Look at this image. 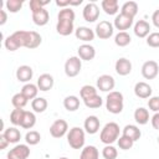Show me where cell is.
<instances>
[{
	"mask_svg": "<svg viewBox=\"0 0 159 159\" xmlns=\"http://www.w3.org/2000/svg\"><path fill=\"white\" fill-rule=\"evenodd\" d=\"M73 22H75V11L71 7L61 9L57 15L56 31L61 36H68L75 31Z\"/></svg>",
	"mask_w": 159,
	"mask_h": 159,
	"instance_id": "1",
	"label": "cell"
},
{
	"mask_svg": "<svg viewBox=\"0 0 159 159\" xmlns=\"http://www.w3.org/2000/svg\"><path fill=\"white\" fill-rule=\"evenodd\" d=\"M123 94L118 91H112L106 97V108L112 114H119L123 111L124 101Z\"/></svg>",
	"mask_w": 159,
	"mask_h": 159,
	"instance_id": "2",
	"label": "cell"
},
{
	"mask_svg": "<svg viewBox=\"0 0 159 159\" xmlns=\"http://www.w3.org/2000/svg\"><path fill=\"white\" fill-rule=\"evenodd\" d=\"M119 138V125L116 123V122H109L107 123L102 130H101V134H99V139L103 144L106 145H109V144H113L114 142H117Z\"/></svg>",
	"mask_w": 159,
	"mask_h": 159,
	"instance_id": "3",
	"label": "cell"
},
{
	"mask_svg": "<svg viewBox=\"0 0 159 159\" xmlns=\"http://www.w3.org/2000/svg\"><path fill=\"white\" fill-rule=\"evenodd\" d=\"M25 40H26V31L17 30L5 39L4 45H5L6 50L14 52V51L19 50L20 47H25Z\"/></svg>",
	"mask_w": 159,
	"mask_h": 159,
	"instance_id": "4",
	"label": "cell"
},
{
	"mask_svg": "<svg viewBox=\"0 0 159 159\" xmlns=\"http://www.w3.org/2000/svg\"><path fill=\"white\" fill-rule=\"evenodd\" d=\"M84 130L81 127H73L67 133V142L72 149H82L84 145Z\"/></svg>",
	"mask_w": 159,
	"mask_h": 159,
	"instance_id": "5",
	"label": "cell"
},
{
	"mask_svg": "<svg viewBox=\"0 0 159 159\" xmlns=\"http://www.w3.org/2000/svg\"><path fill=\"white\" fill-rule=\"evenodd\" d=\"M82 68V60L78 56H71L65 62V73L67 77H76Z\"/></svg>",
	"mask_w": 159,
	"mask_h": 159,
	"instance_id": "6",
	"label": "cell"
},
{
	"mask_svg": "<svg viewBox=\"0 0 159 159\" xmlns=\"http://www.w3.org/2000/svg\"><path fill=\"white\" fill-rule=\"evenodd\" d=\"M114 32V26L113 24H111L109 21L107 20H103V21H99V24H97L96 26V30H94V34L97 37H99L101 40H107L109 39Z\"/></svg>",
	"mask_w": 159,
	"mask_h": 159,
	"instance_id": "7",
	"label": "cell"
},
{
	"mask_svg": "<svg viewBox=\"0 0 159 159\" xmlns=\"http://www.w3.org/2000/svg\"><path fill=\"white\" fill-rule=\"evenodd\" d=\"M159 73V65L153 61V60H149V61H145L142 66V76L145 78V80H154Z\"/></svg>",
	"mask_w": 159,
	"mask_h": 159,
	"instance_id": "8",
	"label": "cell"
},
{
	"mask_svg": "<svg viewBox=\"0 0 159 159\" xmlns=\"http://www.w3.org/2000/svg\"><path fill=\"white\" fill-rule=\"evenodd\" d=\"M68 130V124L65 119H56L50 125V134L53 138H62Z\"/></svg>",
	"mask_w": 159,
	"mask_h": 159,
	"instance_id": "9",
	"label": "cell"
},
{
	"mask_svg": "<svg viewBox=\"0 0 159 159\" xmlns=\"http://www.w3.org/2000/svg\"><path fill=\"white\" fill-rule=\"evenodd\" d=\"M30 155V148L27 144H17L7 153V159H27Z\"/></svg>",
	"mask_w": 159,
	"mask_h": 159,
	"instance_id": "10",
	"label": "cell"
},
{
	"mask_svg": "<svg viewBox=\"0 0 159 159\" xmlns=\"http://www.w3.org/2000/svg\"><path fill=\"white\" fill-rule=\"evenodd\" d=\"M83 19L87 22H94L99 17V7L96 2H88L83 7Z\"/></svg>",
	"mask_w": 159,
	"mask_h": 159,
	"instance_id": "11",
	"label": "cell"
},
{
	"mask_svg": "<svg viewBox=\"0 0 159 159\" xmlns=\"http://www.w3.org/2000/svg\"><path fill=\"white\" fill-rule=\"evenodd\" d=\"M116 86V81L111 75H102L97 78V88L102 92H112Z\"/></svg>",
	"mask_w": 159,
	"mask_h": 159,
	"instance_id": "12",
	"label": "cell"
},
{
	"mask_svg": "<svg viewBox=\"0 0 159 159\" xmlns=\"http://www.w3.org/2000/svg\"><path fill=\"white\" fill-rule=\"evenodd\" d=\"M132 25H133V19L129 17V16H127V15H124V14H122V12L116 16L114 22H113V26L117 30H119V32L128 30Z\"/></svg>",
	"mask_w": 159,
	"mask_h": 159,
	"instance_id": "13",
	"label": "cell"
},
{
	"mask_svg": "<svg viewBox=\"0 0 159 159\" xmlns=\"http://www.w3.org/2000/svg\"><path fill=\"white\" fill-rule=\"evenodd\" d=\"M77 53H78V57L82 61H92L96 56V50L92 45L83 43L77 48Z\"/></svg>",
	"mask_w": 159,
	"mask_h": 159,
	"instance_id": "14",
	"label": "cell"
},
{
	"mask_svg": "<svg viewBox=\"0 0 159 159\" xmlns=\"http://www.w3.org/2000/svg\"><path fill=\"white\" fill-rule=\"evenodd\" d=\"M152 92H153V89H152L150 84L147 83V82H143V81L142 82H137L135 86H134V94L138 98H143V99L150 98L152 97Z\"/></svg>",
	"mask_w": 159,
	"mask_h": 159,
	"instance_id": "15",
	"label": "cell"
},
{
	"mask_svg": "<svg viewBox=\"0 0 159 159\" xmlns=\"http://www.w3.org/2000/svg\"><path fill=\"white\" fill-rule=\"evenodd\" d=\"M75 35H76V37L78 40H81L83 42H91V41L94 40V36H96L94 31L92 29L87 27V26H80V27H77L75 30Z\"/></svg>",
	"mask_w": 159,
	"mask_h": 159,
	"instance_id": "16",
	"label": "cell"
},
{
	"mask_svg": "<svg viewBox=\"0 0 159 159\" xmlns=\"http://www.w3.org/2000/svg\"><path fill=\"white\" fill-rule=\"evenodd\" d=\"M42 42V37L36 31H26V40H25V47L34 50L39 47Z\"/></svg>",
	"mask_w": 159,
	"mask_h": 159,
	"instance_id": "17",
	"label": "cell"
},
{
	"mask_svg": "<svg viewBox=\"0 0 159 159\" xmlns=\"http://www.w3.org/2000/svg\"><path fill=\"white\" fill-rule=\"evenodd\" d=\"M114 68L119 76H128L132 72V62L125 57H120L116 61Z\"/></svg>",
	"mask_w": 159,
	"mask_h": 159,
	"instance_id": "18",
	"label": "cell"
},
{
	"mask_svg": "<svg viewBox=\"0 0 159 159\" xmlns=\"http://www.w3.org/2000/svg\"><path fill=\"white\" fill-rule=\"evenodd\" d=\"M32 76H34V71L27 65H22L20 67H17V70H16V78L19 82L29 83L30 80L32 78Z\"/></svg>",
	"mask_w": 159,
	"mask_h": 159,
	"instance_id": "19",
	"label": "cell"
},
{
	"mask_svg": "<svg viewBox=\"0 0 159 159\" xmlns=\"http://www.w3.org/2000/svg\"><path fill=\"white\" fill-rule=\"evenodd\" d=\"M53 83H55V80H53L52 75H50V73H42L37 78V87L42 92L50 91L53 87Z\"/></svg>",
	"mask_w": 159,
	"mask_h": 159,
	"instance_id": "20",
	"label": "cell"
},
{
	"mask_svg": "<svg viewBox=\"0 0 159 159\" xmlns=\"http://www.w3.org/2000/svg\"><path fill=\"white\" fill-rule=\"evenodd\" d=\"M133 30H134V34L137 37L144 39V37H148V35L150 34V25L145 20H138L135 22Z\"/></svg>",
	"mask_w": 159,
	"mask_h": 159,
	"instance_id": "21",
	"label": "cell"
},
{
	"mask_svg": "<svg viewBox=\"0 0 159 159\" xmlns=\"http://www.w3.org/2000/svg\"><path fill=\"white\" fill-rule=\"evenodd\" d=\"M84 130L88 134H96L99 130V119L96 116H88L83 123Z\"/></svg>",
	"mask_w": 159,
	"mask_h": 159,
	"instance_id": "22",
	"label": "cell"
},
{
	"mask_svg": "<svg viewBox=\"0 0 159 159\" xmlns=\"http://www.w3.org/2000/svg\"><path fill=\"white\" fill-rule=\"evenodd\" d=\"M50 20V14L46 9H41L36 12H32V21L37 26H45Z\"/></svg>",
	"mask_w": 159,
	"mask_h": 159,
	"instance_id": "23",
	"label": "cell"
},
{
	"mask_svg": "<svg viewBox=\"0 0 159 159\" xmlns=\"http://www.w3.org/2000/svg\"><path fill=\"white\" fill-rule=\"evenodd\" d=\"M122 135H125V137L130 138L133 142H137L140 138L142 132H140V129L137 125H134V124H127L123 128V134Z\"/></svg>",
	"mask_w": 159,
	"mask_h": 159,
	"instance_id": "24",
	"label": "cell"
},
{
	"mask_svg": "<svg viewBox=\"0 0 159 159\" xmlns=\"http://www.w3.org/2000/svg\"><path fill=\"white\" fill-rule=\"evenodd\" d=\"M101 6L107 15H116L119 11V5L117 0H103L101 2Z\"/></svg>",
	"mask_w": 159,
	"mask_h": 159,
	"instance_id": "25",
	"label": "cell"
},
{
	"mask_svg": "<svg viewBox=\"0 0 159 159\" xmlns=\"http://www.w3.org/2000/svg\"><path fill=\"white\" fill-rule=\"evenodd\" d=\"M2 134L9 140V143H12V144L17 143L21 139V133H20V130L16 127H9V128L4 129Z\"/></svg>",
	"mask_w": 159,
	"mask_h": 159,
	"instance_id": "26",
	"label": "cell"
},
{
	"mask_svg": "<svg viewBox=\"0 0 159 159\" xmlns=\"http://www.w3.org/2000/svg\"><path fill=\"white\" fill-rule=\"evenodd\" d=\"M120 12L134 19V16L138 14V4L135 1H127L122 5L120 7Z\"/></svg>",
	"mask_w": 159,
	"mask_h": 159,
	"instance_id": "27",
	"label": "cell"
},
{
	"mask_svg": "<svg viewBox=\"0 0 159 159\" xmlns=\"http://www.w3.org/2000/svg\"><path fill=\"white\" fill-rule=\"evenodd\" d=\"M21 93L27 98V99H35L37 97V93H39V87L37 84H34V83H25L21 88Z\"/></svg>",
	"mask_w": 159,
	"mask_h": 159,
	"instance_id": "28",
	"label": "cell"
},
{
	"mask_svg": "<svg viewBox=\"0 0 159 159\" xmlns=\"http://www.w3.org/2000/svg\"><path fill=\"white\" fill-rule=\"evenodd\" d=\"M134 119L139 125H144L149 122V112L144 107H138L134 111Z\"/></svg>",
	"mask_w": 159,
	"mask_h": 159,
	"instance_id": "29",
	"label": "cell"
},
{
	"mask_svg": "<svg viewBox=\"0 0 159 159\" xmlns=\"http://www.w3.org/2000/svg\"><path fill=\"white\" fill-rule=\"evenodd\" d=\"M35 124H36V116L30 111H25L21 123H20V127L25 128V129H31Z\"/></svg>",
	"mask_w": 159,
	"mask_h": 159,
	"instance_id": "30",
	"label": "cell"
},
{
	"mask_svg": "<svg viewBox=\"0 0 159 159\" xmlns=\"http://www.w3.org/2000/svg\"><path fill=\"white\" fill-rule=\"evenodd\" d=\"M99 152L94 145H86L80 155V159H98Z\"/></svg>",
	"mask_w": 159,
	"mask_h": 159,
	"instance_id": "31",
	"label": "cell"
},
{
	"mask_svg": "<svg viewBox=\"0 0 159 159\" xmlns=\"http://www.w3.org/2000/svg\"><path fill=\"white\" fill-rule=\"evenodd\" d=\"M47 106H48V103H47L46 98H43V97H36L35 99L31 101V108L36 113L45 112L47 109Z\"/></svg>",
	"mask_w": 159,
	"mask_h": 159,
	"instance_id": "32",
	"label": "cell"
},
{
	"mask_svg": "<svg viewBox=\"0 0 159 159\" xmlns=\"http://www.w3.org/2000/svg\"><path fill=\"white\" fill-rule=\"evenodd\" d=\"M63 107L68 112H75L80 108V99L76 96H67L63 99Z\"/></svg>",
	"mask_w": 159,
	"mask_h": 159,
	"instance_id": "33",
	"label": "cell"
},
{
	"mask_svg": "<svg viewBox=\"0 0 159 159\" xmlns=\"http://www.w3.org/2000/svg\"><path fill=\"white\" fill-rule=\"evenodd\" d=\"M132 39H130V35L127 32V31H120L118 32L116 36H114V43L119 47H125L130 43Z\"/></svg>",
	"mask_w": 159,
	"mask_h": 159,
	"instance_id": "34",
	"label": "cell"
},
{
	"mask_svg": "<svg viewBox=\"0 0 159 159\" xmlns=\"http://www.w3.org/2000/svg\"><path fill=\"white\" fill-rule=\"evenodd\" d=\"M83 103H84V106H86L87 108L96 109V108H99V107L103 104V99H102L98 94H96V96H93V97H89V98L84 99Z\"/></svg>",
	"mask_w": 159,
	"mask_h": 159,
	"instance_id": "35",
	"label": "cell"
},
{
	"mask_svg": "<svg viewBox=\"0 0 159 159\" xmlns=\"http://www.w3.org/2000/svg\"><path fill=\"white\" fill-rule=\"evenodd\" d=\"M41 140V134L37 130H30L25 135V142L27 145H36Z\"/></svg>",
	"mask_w": 159,
	"mask_h": 159,
	"instance_id": "36",
	"label": "cell"
},
{
	"mask_svg": "<svg viewBox=\"0 0 159 159\" xmlns=\"http://www.w3.org/2000/svg\"><path fill=\"white\" fill-rule=\"evenodd\" d=\"M27 102H29V99H27L21 92L14 94L12 98H11V103H12V106H14L15 108H24V107L27 104Z\"/></svg>",
	"mask_w": 159,
	"mask_h": 159,
	"instance_id": "37",
	"label": "cell"
},
{
	"mask_svg": "<svg viewBox=\"0 0 159 159\" xmlns=\"http://www.w3.org/2000/svg\"><path fill=\"white\" fill-rule=\"evenodd\" d=\"M96 94H97V88L93 87V86H89V84H84L80 89V96H81V98L83 101L87 99V98H89V97H93Z\"/></svg>",
	"mask_w": 159,
	"mask_h": 159,
	"instance_id": "38",
	"label": "cell"
},
{
	"mask_svg": "<svg viewBox=\"0 0 159 159\" xmlns=\"http://www.w3.org/2000/svg\"><path fill=\"white\" fill-rule=\"evenodd\" d=\"M24 112H25V109H22V108H15V109H12V112L10 113V122L14 125H20L21 119H22V116H24Z\"/></svg>",
	"mask_w": 159,
	"mask_h": 159,
	"instance_id": "39",
	"label": "cell"
},
{
	"mask_svg": "<svg viewBox=\"0 0 159 159\" xmlns=\"http://www.w3.org/2000/svg\"><path fill=\"white\" fill-rule=\"evenodd\" d=\"M22 4H24V2H22L21 0H7V1L5 2V6H6V10H7V11L15 14V12H17V11L21 10Z\"/></svg>",
	"mask_w": 159,
	"mask_h": 159,
	"instance_id": "40",
	"label": "cell"
},
{
	"mask_svg": "<svg viewBox=\"0 0 159 159\" xmlns=\"http://www.w3.org/2000/svg\"><path fill=\"white\" fill-rule=\"evenodd\" d=\"M102 155H103L104 159H117V157H118V150H117L112 144H109V145H106V147L103 148Z\"/></svg>",
	"mask_w": 159,
	"mask_h": 159,
	"instance_id": "41",
	"label": "cell"
},
{
	"mask_svg": "<svg viewBox=\"0 0 159 159\" xmlns=\"http://www.w3.org/2000/svg\"><path fill=\"white\" fill-rule=\"evenodd\" d=\"M117 143H118V147H119L122 150H129V149L133 147V144H134V142H133L130 138L125 137V135H120V137L118 138Z\"/></svg>",
	"mask_w": 159,
	"mask_h": 159,
	"instance_id": "42",
	"label": "cell"
},
{
	"mask_svg": "<svg viewBox=\"0 0 159 159\" xmlns=\"http://www.w3.org/2000/svg\"><path fill=\"white\" fill-rule=\"evenodd\" d=\"M147 45L149 47H159V32H150L147 37Z\"/></svg>",
	"mask_w": 159,
	"mask_h": 159,
	"instance_id": "43",
	"label": "cell"
},
{
	"mask_svg": "<svg viewBox=\"0 0 159 159\" xmlns=\"http://www.w3.org/2000/svg\"><path fill=\"white\" fill-rule=\"evenodd\" d=\"M50 4V1H40V0H31L30 1V10H31V14L32 12H36L41 9H45V6Z\"/></svg>",
	"mask_w": 159,
	"mask_h": 159,
	"instance_id": "44",
	"label": "cell"
},
{
	"mask_svg": "<svg viewBox=\"0 0 159 159\" xmlns=\"http://www.w3.org/2000/svg\"><path fill=\"white\" fill-rule=\"evenodd\" d=\"M148 107L150 111L153 112H159V96H154V97H150L149 101H148Z\"/></svg>",
	"mask_w": 159,
	"mask_h": 159,
	"instance_id": "45",
	"label": "cell"
},
{
	"mask_svg": "<svg viewBox=\"0 0 159 159\" xmlns=\"http://www.w3.org/2000/svg\"><path fill=\"white\" fill-rule=\"evenodd\" d=\"M150 120H152V125H153V128L157 129V130H159V112L154 113Z\"/></svg>",
	"mask_w": 159,
	"mask_h": 159,
	"instance_id": "46",
	"label": "cell"
},
{
	"mask_svg": "<svg viewBox=\"0 0 159 159\" xmlns=\"http://www.w3.org/2000/svg\"><path fill=\"white\" fill-rule=\"evenodd\" d=\"M152 21H153V25L159 29V9L153 12V15H152Z\"/></svg>",
	"mask_w": 159,
	"mask_h": 159,
	"instance_id": "47",
	"label": "cell"
},
{
	"mask_svg": "<svg viewBox=\"0 0 159 159\" xmlns=\"http://www.w3.org/2000/svg\"><path fill=\"white\" fill-rule=\"evenodd\" d=\"M10 143H9V140L5 138V135L1 133L0 134V149H6V147L9 145Z\"/></svg>",
	"mask_w": 159,
	"mask_h": 159,
	"instance_id": "48",
	"label": "cell"
},
{
	"mask_svg": "<svg viewBox=\"0 0 159 159\" xmlns=\"http://www.w3.org/2000/svg\"><path fill=\"white\" fill-rule=\"evenodd\" d=\"M56 5H57L58 7H62V9H65V7H68V6H70V0H65V1H61V0H56Z\"/></svg>",
	"mask_w": 159,
	"mask_h": 159,
	"instance_id": "49",
	"label": "cell"
},
{
	"mask_svg": "<svg viewBox=\"0 0 159 159\" xmlns=\"http://www.w3.org/2000/svg\"><path fill=\"white\" fill-rule=\"evenodd\" d=\"M7 20V14L5 10H0V25H4Z\"/></svg>",
	"mask_w": 159,
	"mask_h": 159,
	"instance_id": "50",
	"label": "cell"
},
{
	"mask_svg": "<svg viewBox=\"0 0 159 159\" xmlns=\"http://www.w3.org/2000/svg\"><path fill=\"white\" fill-rule=\"evenodd\" d=\"M82 4V0H77V1H71L70 0V6L73 5V6H77V5H81Z\"/></svg>",
	"mask_w": 159,
	"mask_h": 159,
	"instance_id": "51",
	"label": "cell"
},
{
	"mask_svg": "<svg viewBox=\"0 0 159 159\" xmlns=\"http://www.w3.org/2000/svg\"><path fill=\"white\" fill-rule=\"evenodd\" d=\"M58 159H68V158H66V157H61V158H58Z\"/></svg>",
	"mask_w": 159,
	"mask_h": 159,
	"instance_id": "52",
	"label": "cell"
},
{
	"mask_svg": "<svg viewBox=\"0 0 159 159\" xmlns=\"http://www.w3.org/2000/svg\"><path fill=\"white\" fill-rule=\"evenodd\" d=\"M158 144H159V137H158Z\"/></svg>",
	"mask_w": 159,
	"mask_h": 159,
	"instance_id": "53",
	"label": "cell"
}]
</instances>
